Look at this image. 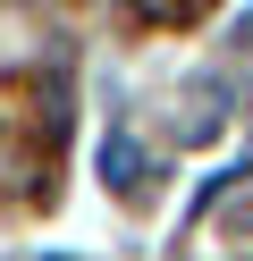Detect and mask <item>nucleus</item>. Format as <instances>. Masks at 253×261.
<instances>
[{"instance_id":"obj_1","label":"nucleus","mask_w":253,"mask_h":261,"mask_svg":"<svg viewBox=\"0 0 253 261\" xmlns=\"http://www.w3.org/2000/svg\"><path fill=\"white\" fill-rule=\"evenodd\" d=\"M194 9H202V0H177V17H194Z\"/></svg>"}]
</instances>
